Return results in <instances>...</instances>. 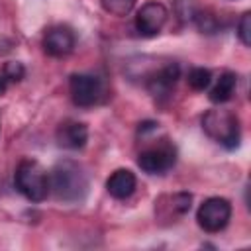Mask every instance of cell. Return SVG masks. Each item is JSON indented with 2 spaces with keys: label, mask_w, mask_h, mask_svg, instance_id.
Wrapping results in <instances>:
<instances>
[{
  "label": "cell",
  "mask_w": 251,
  "mask_h": 251,
  "mask_svg": "<svg viewBox=\"0 0 251 251\" xmlns=\"http://www.w3.org/2000/svg\"><path fill=\"white\" fill-rule=\"evenodd\" d=\"M49 190L59 202L80 204L88 192V176L82 165L73 159L59 161L49 175Z\"/></svg>",
  "instance_id": "obj_1"
},
{
  "label": "cell",
  "mask_w": 251,
  "mask_h": 251,
  "mask_svg": "<svg viewBox=\"0 0 251 251\" xmlns=\"http://www.w3.org/2000/svg\"><path fill=\"white\" fill-rule=\"evenodd\" d=\"M14 186L29 202H41L49 194V173L35 159H24L16 167Z\"/></svg>",
  "instance_id": "obj_2"
},
{
  "label": "cell",
  "mask_w": 251,
  "mask_h": 251,
  "mask_svg": "<svg viewBox=\"0 0 251 251\" xmlns=\"http://www.w3.org/2000/svg\"><path fill=\"white\" fill-rule=\"evenodd\" d=\"M202 129L206 131L208 137L224 145L226 149H235L241 139V127H239V118L224 108L208 110L202 116Z\"/></svg>",
  "instance_id": "obj_3"
},
{
  "label": "cell",
  "mask_w": 251,
  "mask_h": 251,
  "mask_svg": "<svg viewBox=\"0 0 251 251\" xmlns=\"http://www.w3.org/2000/svg\"><path fill=\"white\" fill-rule=\"evenodd\" d=\"M176 161V149L169 139H161L151 147H145L137 155V165L147 175H163Z\"/></svg>",
  "instance_id": "obj_4"
},
{
  "label": "cell",
  "mask_w": 251,
  "mask_h": 251,
  "mask_svg": "<svg viewBox=\"0 0 251 251\" xmlns=\"http://www.w3.org/2000/svg\"><path fill=\"white\" fill-rule=\"evenodd\" d=\"M229 218H231V204L229 200L220 198V196L206 198L196 212L198 226L208 233L222 231L229 224Z\"/></svg>",
  "instance_id": "obj_5"
},
{
  "label": "cell",
  "mask_w": 251,
  "mask_h": 251,
  "mask_svg": "<svg viewBox=\"0 0 251 251\" xmlns=\"http://www.w3.org/2000/svg\"><path fill=\"white\" fill-rule=\"evenodd\" d=\"M69 90H71L73 102L76 106H80V108L94 106L104 96V84H102V80L98 76L86 75V73L73 75L71 80H69Z\"/></svg>",
  "instance_id": "obj_6"
},
{
  "label": "cell",
  "mask_w": 251,
  "mask_h": 251,
  "mask_svg": "<svg viewBox=\"0 0 251 251\" xmlns=\"http://www.w3.org/2000/svg\"><path fill=\"white\" fill-rule=\"evenodd\" d=\"M167 18H169V10L161 2L149 0L135 14V29L143 37H153L163 29V25L167 24Z\"/></svg>",
  "instance_id": "obj_7"
},
{
  "label": "cell",
  "mask_w": 251,
  "mask_h": 251,
  "mask_svg": "<svg viewBox=\"0 0 251 251\" xmlns=\"http://www.w3.org/2000/svg\"><path fill=\"white\" fill-rule=\"evenodd\" d=\"M75 49V33L67 25H53L43 35V51L49 57H65Z\"/></svg>",
  "instance_id": "obj_8"
},
{
  "label": "cell",
  "mask_w": 251,
  "mask_h": 251,
  "mask_svg": "<svg viewBox=\"0 0 251 251\" xmlns=\"http://www.w3.org/2000/svg\"><path fill=\"white\" fill-rule=\"evenodd\" d=\"M55 139H57L59 147H63V149H71V151L82 149L88 141V127L82 122L65 120L57 126Z\"/></svg>",
  "instance_id": "obj_9"
},
{
  "label": "cell",
  "mask_w": 251,
  "mask_h": 251,
  "mask_svg": "<svg viewBox=\"0 0 251 251\" xmlns=\"http://www.w3.org/2000/svg\"><path fill=\"white\" fill-rule=\"evenodd\" d=\"M180 78V67L178 63H167L163 65L159 71H155L149 78H147V88L153 96L157 98H163V96H169L171 90L175 88L176 80Z\"/></svg>",
  "instance_id": "obj_10"
},
{
  "label": "cell",
  "mask_w": 251,
  "mask_h": 251,
  "mask_svg": "<svg viewBox=\"0 0 251 251\" xmlns=\"http://www.w3.org/2000/svg\"><path fill=\"white\" fill-rule=\"evenodd\" d=\"M137 178L129 169H118L106 180V190L116 200H126L135 192Z\"/></svg>",
  "instance_id": "obj_11"
},
{
  "label": "cell",
  "mask_w": 251,
  "mask_h": 251,
  "mask_svg": "<svg viewBox=\"0 0 251 251\" xmlns=\"http://www.w3.org/2000/svg\"><path fill=\"white\" fill-rule=\"evenodd\" d=\"M235 84H237V75H235V73H231V71L222 73L220 78H218V82L212 86V90H210V94H208L210 102H214V104H224V102H227V100L233 96Z\"/></svg>",
  "instance_id": "obj_12"
},
{
  "label": "cell",
  "mask_w": 251,
  "mask_h": 251,
  "mask_svg": "<svg viewBox=\"0 0 251 251\" xmlns=\"http://www.w3.org/2000/svg\"><path fill=\"white\" fill-rule=\"evenodd\" d=\"M186 80H188V86L192 90H206L210 86V82H212V73H210V69L194 67V69H190Z\"/></svg>",
  "instance_id": "obj_13"
},
{
  "label": "cell",
  "mask_w": 251,
  "mask_h": 251,
  "mask_svg": "<svg viewBox=\"0 0 251 251\" xmlns=\"http://www.w3.org/2000/svg\"><path fill=\"white\" fill-rule=\"evenodd\" d=\"M192 20L196 22V25H198V29L202 33H216L218 31V20L208 10H196V14H194Z\"/></svg>",
  "instance_id": "obj_14"
},
{
  "label": "cell",
  "mask_w": 251,
  "mask_h": 251,
  "mask_svg": "<svg viewBox=\"0 0 251 251\" xmlns=\"http://www.w3.org/2000/svg\"><path fill=\"white\" fill-rule=\"evenodd\" d=\"M100 2H102V8H104L108 14L118 16V18L127 16V14L131 12L133 4H135V0H100Z\"/></svg>",
  "instance_id": "obj_15"
},
{
  "label": "cell",
  "mask_w": 251,
  "mask_h": 251,
  "mask_svg": "<svg viewBox=\"0 0 251 251\" xmlns=\"http://www.w3.org/2000/svg\"><path fill=\"white\" fill-rule=\"evenodd\" d=\"M2 76L8 80V82H20L24 76H25V69L20 61H8L2 69Z\"/></svg>",
  "instance_id": "obj_16"
},
{
  "label": "cell",
  "mask_w": 251,
  "mask_h": 251,
  "mask_svg": "<svg viewBox=\"0 0 251 251\" xmlns=\"http://www.w3.org/2000/svg\"><path fill=\"white\" fill-rule=\"evenodd\" d=\"M171 208L175 214H186L190 210V202H192V196L188 192H176L173 194L171 198Z\"/></svg>",
  "instance_id": "obj_17"
},
{
  "label": "cell",
  "mask_w": 251,
  "mask_h": 251,
  "mask_svg": "<svg viewBox=\"0 0 251 251\" xmlns=\"http://www.w3.org/2000/svg\"><path fill=\"white\" fill-rule=\"evenodd\" d=\"M237 37H239V41H241L245 47L251 45V14H249V12H245V14L241 16L239 24H237Z\"/></svg>",
  "instance_id": "obj_18"
},
{
  "label": "cell",
  "mask_w": 251,
  "mask_h": 251,
  "mask_svg": "<svg viewBox=\"0 0 251 251\" xmlns=\"http://www.w3.org/2000/svg\"><path fill=\"white\" fill-rule=\"evenodd\" d=\"M157 122H151V120H147V122H141L139 124V127H137V133L139 135H147V133H151V131H155L157 129Z\"/></svg>",
  "instance_id": "obj_19"
},
{
  "label": "cell",
  "mask_w": 251,
  "mask_h": 251,
  "mask_svg": "<svg viewBox=\"0 0 251 251\" xmlns=\"http://www.w3.org/2000/svg\"><path fill=\"white\" fill-rule=\"evenodd\" d=\"M8 84H10V82H8V80H6V78L0 75V98L6 94V90H8Z\"/></svg>",
  "instance_id": "obj_20"
}]
</instances>
